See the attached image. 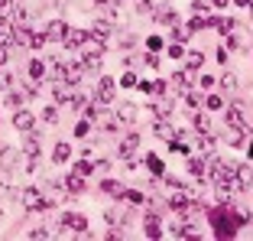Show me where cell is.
I'll return each mask as SVG.
<instances>
[{
	"instance_id": "1",
	"label": "cell",
	"mask_w": 253,
	"mask_h": 241,
	"mask_svg": "<svg viewBox=\"0 0 253 241\" xmlns=\"http://www.w3.org/2000/svg\"><path fill=\"white\" fill-rule=\"evenodd\" d=\"M244 215H237V212H214L211 215V225H214V232L221 235V238H227V235H234L240 225H244Z\"/></svg>"
},
{
	"instance_id": "2",
	"label": "cell",
	"mask_w": 253,
	"mask_h": 241,
	"mask_svg": "<svg viewBox=\"0 0 253 241\" xmlns=\"http://www.w3.org/2000/svg\"><path fill=\"white\" fill-rule=\"evenodd\" d=\"M23 205L33 209V212H39V209H49L52 202H49V196H42L36 186H30V189H23Z\"/></svg>"
},
{
	"instance_id": "3",
	"label": "cell",
	"mask_w": 253,
	"mask_h": 241,
	"mask_svg": "<svg viewBox=\"0 0 253 241\" xmlns=\"http://www.w3.org/2000/svg\"><path fill=\"white\" fill-rule=\"evenodd\" d=\"M227 43H231L234 49H247V46H250V33H247L240 23L227 20Z\"/></svg>"
},
{
	"instance_id": "4",
	"label": "cell",
	"mask_w": 253,
	"mask_h": 241,
	"mask_svg": "<svg viewBox=\"0 0 253 241\" xmlns=\"http://www.w3.org/2000/svg\"><path fill=\"white\" fill-rule=\"evenodd\" d=\"M101 49H104V43L94 36H84V43L78 46V53L84 56V59H101Z\"/></svg>"
},
{
	"instance_id": "5",
	"label": "cell",
	"mask_w": 253,
	"mask_h": 241,
	"mask_svg": "<svg viewBox=\"0 0 253 241\" xmlns=\"http://www.w3.org/2000/svg\"><path fill=\"white\" fill-rule=\"evenodd\" d=\"M114 98V78H101V82H97V91H94V101L97 105H107V101Z\"/></svg>"
},
{
	"instance_id": "6",
	"label": "cell",
	"mask_w": 253,
	"mask_h": 241,
	"mask_svg": "<svg viewBox=\"0 0 253 241\" xmlns=\"http://www.w3.org/2000/svg\"><path fill=\"white\" fill-rule=\"evenodd\" d=\"M234 180H237V186H240V189L253 186V166H250V163H240V166H234Z\"/></svg>"
},
{
	"instance_id": "7",
	"label": "cell",
	"mask_w": 253,
	"mask_h": 241,
	"mask_svg": "<svg viewBox=\"0 0 253 241\" xmlns=\"http://www.w3.org/2000/svg\"><path fill=\"white\" fill-rule=\"evenodd\" d=\"M62 225H65V228H72V232L78 235V232H84V228H88V219H84L82 212H68L65 219H62Z\"/></svg>"
},
{
	"instance_id": "8",
	"label": "cell",
	"mask_w": 253,
	"mask_h": 241,
	"mask_svg": "<svg viewBox=\"0 0 253 241\" xmlns=\"http://www.w3.org/2000/svg\"><path fill=\"white\" fill-rule=\"evenodd\" d=\"M13 124H16V130H23V134H26V130H33V124H36V118H33V114L26 111V108H20V111L13 114Z\"/></svg>"
},
{
	"instance_id": "9",
	"label": "cell",
	"mask_w": 253,
	"mask_h": 241,
	"mask_svg": "<svg viewBox=\"0 0 253 241\" xmlns=\"http://www.w3.org/2000/svg\"><path fill=\"white\" fill-rule=\"evenodd\" d=\"M65 33H68V26L62 20H52L49 26H45V39H52V43H59V39H65Z\"/></svg>"
},
{
	"instance_id": "10",
	"label": "cell",
	"mask_w": 253,
	"mask_h": 241,
	"mask_svg": "<svg viewBox=\"0 0 253 241\" xmlns=\"http://www.w3.org/2000/svg\"><path fill=\"white\" fill-rule=\"evenodd\" d=\"M16 163H20V153H16L13 147H0V166H7V170H16Z\"/></svg>"
},
{
	"instance_id": "11",
	"label": "cell",
	"mask_w": 253,
	"mask_h": 241,
	"mask_svg": "<svg viewBox=\"0 0 253 241\" xmlns=\"http://www.w3.org/2000/svg\"><path fill=\"white\" fill-rule=\"evenodd\" d=\"M153 130H156V137H163V140H172V137H175V127H172L166 118L153 120Z\"/></svg>"
},
{
	"instance_id": "12",
	"label": "cell",
	"mask_w": 253,
	"mask_h": 241,
	"mask_svg": "<svg viewBox=\"0 0 253 241\" xmlns=\"http://www.w3.org/2000/svg\"><path fill=\"white\" fill-rule=\"evenodd\" d=\"M227 124H231L234 130H244V134H247V130H250V124H247V118H244V114H240V111H234V108H231V111H227Z\"/></svg>"
},
{
	"instance_id": "13",
	"label": "cell",
	"mask_w": 253,
	"mask_h": 241,
	"mask_svg": "<svg viewBox=\"0 0 253 241\" xmlns=\"http://www.w3.org/2000/svg\"><path fill=\"white\" fill-rule=\"evenodd\" d=\"M65 189L72 192V196H78V192H84V176H82V173H72V176L65 180Z\"/></svg>"
},
{
	"instance_id": "14",
	"label": "cell",
	"mask_w": 253,
	"mask_h": 241,
	"mask_svg": "<svg viewBox=\"0 0 253 241\" xmlns=\"http://www.w3.org/2000/svg\"><path fill=\"white\" fill-rule=\"evenodd\" d=\"M136 147H140V137H136V134L124 137V140H120V157H126V160H130V153H133Z\"/></svg>"
},
{
	"instance_id": "15",
	"label": "cell",
	"mask_w": 253,
	"mask_h": 241,
	"mask_svg": "<svg viewBox=\"0 0 253 241\" xmlns=\"http://www.w3.org/2000/svg\"><path fill=\"white\" fill-rule=\"evenodd\" d=\"M101 192H107V196H114V199H126V189L120 186V182H101Z\"/></svg>"
},
{
	"instance_id": "16",
	"label": "cell",
	"mask_w": 253,
	"mask_h": 241,
	"mask_svg": "<svg viewBox=\"0 0 253 241\" xmlns=\"http://www.w3.org/2000/svg\"><path fill=\"white\" fill-rule=\"evenodd\" d=\"M84 36H88V33H82V30H68V33H65V39H62V43H65L68 49H78V46L84 43Z\"/></svg>"
},
{
	"instance_id": "17",
	"label": "cell",
	"mask_w": 253,
	"mask_h": 241,
	"mask_svg": "<svg viewBox=\"0 0 253 241\" xmlns=\"http://www.w3.org/2000/svg\"><path fill=\"white\" fill-rule=\"evenodd\" d=\"M163 225H159V215H146V238H159Z\"/></svg>"
},
{
	"instance_id": "18",
	"label": "cell",
	"mask_w": 253,
	"mask_h": 241,
	"mask_svg": "<svg viewBox=\"0 0 253 241\" xmlns=\"http://www.w3.org/2000/svg\"><path fill=\"white\" fill-rule=\"evenodd\" d=\"M146 166H149V173H153V176H163L166 173V163L156 157V153H149V157H146Z\"/></svg>"
},
{
	"instance_id": "19",
	"label": "cell",
	"mask_w": 253,
	"mask_h": 241,
	"mask_svg": "<svg viewBox=\"0 0 253 241\" xmlns=\"http://www.w3.org/2000/svg\"><path fill=\"white\" fill-rule=\"evenodd\" d=\"M140 91H146V95H153V98H159L166 91V82H143L140 85Z\"/></svg>"
},
{
	"instance_id": "20",
	"label": "cell",
	"mask_w": 253,
	"mask_h": 241,
	"mask_svg": "<svg viewBox=\"0 0 253 241\" xmlns=\"http://www.w3.org/2000/svg\"><path fill=\"white\" fill-rule=\"evenodd\" d=\"M16 186V176L13 170H7V166H0V189H13Z\"/></svg>"
},
{
	"instance_id": "21",
	"label": "cell",
	"mask_w": 253,
	"mask_h": 241,
	"mask_svg": "<svg viewBox=\"0 0 253 241\" xmlns=\"http://www.w3.org/2000/svg\"><path fill=\"white\" fill-rule=\"evenodd\" d=\"M68 157H72V147H68V143H55V150H52V160H55V163H65Z\"/></svg>"
},
{
	"instance_id": "22",
	"label": "cell",
	"mask_w": 253,
	"mask_h": 241,
	"mask_svg": "<svg viewBox=\"0 0 253 241\" xmlns=\"http://www.w3.org/2000/svg\"><path fill=\"white\" fill-rule=\"evenodd\" d=\"M13 39V23L7 16H0V43H10Z\"/></svg>"
},
{
	"instance_id": "23",
	"label": "cell",
	"mask_w": 253,
	"mask_h": 241,
	"mask_svg": "<svg viewBox=\"0 0 253 241\" xmlns=\"http://www.w3.org/2000/svg\"><path fill=\"white\" fill-rule=\"evenodd\" d=\"M117 118L124 120V124H133V120H136V108H133V105H120Z\"/></svg>"
},
{
	"instance_id": "24",
	"label": "cell",
	"mask_w": 253,
	"mask_h": 241,
	"mask_svg": "<svg viewBox=\"0 0 253 241\" xmlns=\"http://www.w3.org/2000/svg\"><path fill=\"white\" fill-rule=\"evenodd\" d=\"M91 36H94V39H101V43H107V36H111V23H94Z\"/></svg>"
},
{
	"instance_id": "25",
	"label": "cell",
	"mask_w": 253,
	"mask_h": 241,
	"mask_svg": "<svg viewBox=\"0 0 253 241\" xmlns=\"http://www.w3.org/2000/svg\"><path fill=\"white\" fill-rule=\"evenodd\" d=\"M26 157H30V160H36V157H39V137H36V134L26 137Z\"/></svg>"
},
{
	"instance_id": "26",
	"label": "cell",
	"mask_w": 253,
	"mask_h": 241,
	"mask_svg": "<svg viewBox=\"0 0 253 241\" xmlns=\"http://www.w3.org/2000/svg\"><path fill=\"white\" fill-rule=\"evenodd\" d=\"M188 170H192L195 176H208V166H205V160H198V157L188 160Z\"/></svg>"
},
{
	"instance_id": "27",
	"label": "cell",
	"mask_w": 253,
	"mask_h": 241,
	"mask_svg": "<svg viewBox=\"0 0 253 241\" xmlns=\"http://www.w3.org/2000/svg\"><path fill=\"white\" fill-rule=\"evenodd\" d=\"M195 127H198L201 134H208V130H211V118H208V114H195Z\"/></svg>"
},
{
	"instance_id": "28",
	"label": "cell",
	"mask_w": 253,
	"mask_h": 241,
	"mask_svg": "<svg viewBox=\"0 0 253 241\" xmlns=\"http://www.w3.org/2000/svg\"><path fill=\"white\" fill-rule=\"evenodd\" d=\"M227 143H231L234 150H237V147H244V130H231V134H227Z\"/></svg>"
},
{
	"instance_id": "29",
	"label": "cell",
	"mask_w": 253,
	"mask_h": 241,
	"mask_svg": "<svg viewBox=\"0 0 253 241\" xmlns=\"http://www.w3.org/2000/svg\"><path fill=\"white\" fill-rule=\"evenodd\" d=\"M153 7H156V0H136V13H153Z\"/></svg>"
},
{
	"instance_id": "30",
	"label": "cell",
	"mask_w": 253,
	"mask_h": 241,
	"mask_svg": "<svg viewBox=\"0 0 253 241\" xmlns=\"http://www.w3.org/2000/svg\"><path fill=\"white\" fill-rule=\"evenodd\" d=\"M172 85H175V91H188V78L182 75V72H175V75H172Z\"/></svg>"
},
{
	"instance_id": "31",
	"label": "cell",
	"mask_w": 253,
	"mask_h": 241,
	"mask_svg": "<svg viewBox=\"0 0 253 241\" xmlns=\"http://www.w3.org/2000/svg\"><path fill=\"white\" fill-rule=\"evenodd\" d=\"M91 170H94V163H91V160H78V163H75V173H82V176H88Z\"/></svg>"
},
{
	"instance_id": "32",
	"label": "cell",
	"mask_w": 253,
	"mask_h": 241,
	"mask_svg": "<svg viewBox=\"0 0 253 241\" xmlns=\"http://www.w3.org/2000/svg\"><path fill=\"white\" fill-rule=\"evenodd\" d=\"M201 62H205V56H201V53H188V62H185V65L195 72V68H201Z\"/></svg>"
},
{
	"instance_id": "33",
	"label": "cell",
	"mask_w": 253,
	"mask_h": 241,
	"mask_svg": "<svg viewBox=\"0 0 253 241\" xmlns=\"http://www.w3.org/2000/svg\"><path fill=\"white\" fill-rule=\"evenodd\" d=\"M205 26H208V20H205V16L198 13V16H195L192 23H188V33H198V30H205Z\"/></svg>"
},
{
	"instance_id": "34",
	"label": "cell",
	"mask_w": 253,
	"mask_h": 241,
	"mask_svg": "<svg viewBox=\"0 0 253 241\" xmlns=\"http://www.w3.org/2000/svg\"><path fill=\"white\" fill-rule=\"evenodd\" d=\"M153 111H159V118H169V111H172V101H166V98H159V105L153 108Z\"/></svg>"
},
{
	"instance_id": "35",
	"label": "cell",
	"mask_w": 253,
	"mask_h": 241,
	"mask_svg": "<svg viewBox=\"0 0 253 241\" xmlns=\"http://www.w3.org/2000/svg\"><path fill=\"white\" fill-rule=\"evenodd\" d=\"M42 72H45V65H42L39 59H33V62H30V75H33V78H42Z\"/></svg>"
},
{
	"instance_id": "36",
	"label": "cell",
	"mask_w": 253,
	"mask_h": 241,
	"mask_svg": "<svg viewBox=\"0 0 253 241\" xmlns=\"http://www.w3.org/2000/svg\"><path fill=\"white\" fill-rule=\"evenodd\" d=\"M49 39H45V33H30V46L33 49H39V46H45Z\"/></svg>"
},
{
	"instance_id": "37",
	"label": "cell",
	"mask_w": 253,
	"mask_h": 241,
	"mask_svg": "<svg viewBox=\"0 0 253 241\" xmlns=\"http://www.w3.org/2000/svg\"><path fill=\"white\" fill-rule=\"evenodd\" d=\"M42 118L49 120V124H55V120H59V108H55V105H49V108L42 111Z\"/></svg>"
},
{
	"instance_id": "38",
	"label": "cell",
	"mask_w": 253,
	"mask_h": 241,
	"mask_svg": "<svg viewBox=\"0 0 253 241\" xmlns=\"http://www.w3.org/2000/svg\"><path fill=\"white\" fill-rule=\"evenodd\" d=\"M159 20H163V23H175V10H169V7H163V10H159Z\"/></svg>"
},
{
	"instance_id": "39",
	"label": "cell",
	"mask_w": 253,
	"mask_h": 241,
	"mask_svg": "<svg viewBox=\"0 0 253 241\" xmlns=\"http://www.w3.org/2000/svg\"><path fill=\"white\" fill-rule=\"evenodd\" d=\"M221 85H224L227 91H234V88H237V75H231V72H227V75L221 78Z\"/></svg>"
},
{
	"instance_id": "40",
	"label": "cell",
	"mask_w": 253,
	"mask_h": 241,
	"mask_svg": "<svg viewBox=\"0 0 253 241\" xmlns=\"http://www.w3.org/2000/svg\"><path fill=\"white\" fill-rule=\"evenodd\" d=\"M198 143H201V150H205V153H214V140H211V137H208V134L201 137V140H198Z\"/></svg>"
},
{
	"instance_id": "41",
	"label": "cell",
	"mask_w": 253,
	"mask_h": 241,
	"mask_svg": "<svg viewBox=\"0 0 253 241\" xmlns=\"http://www.w3.org/2000/svg\"><path fill=\"white\" fill-rule=\"evenodd\" d=\"M68 105H72L75 111H78V108H84V95H78V91H75V95H72V101H68Z\"/></svg>"
},
{
	"instance_id": "42",
	"label": "cell",
	"mask_w": 253,
	"mask_h": 241,
	"mask_svg": "<svg viewBox=\"0 0 253 241\" xmlns=\"http://www.w3.org/2000/svg\"><path fill=\"white\" fill-rule=\"evenodd\" d=\"M133 85H136V72H126L124 75V88H133Z\"/></svg>"
},
{
	"instance_id": "43",
	"label": "cell",
	"mask_w": 253,
	"mask_h": 241,
	"mask_svg": "<svg viewBox=\"0 0 253 241\" xmlns=\"http://www.w3.org/2000/svg\"><path fill=\"white\" fill-rule=\"evenodd\" d=\"M149 49H153V53H159V49H163V39H159V36H149Z\"/></svg>"
},
{
	"instance_id": "44",
	"label": "cell",
	"mask_w": 253,
	"mask_h": 241,
	"mask_svg": "<svg viewBox=\"0 0 253 241\" xmlns=\"http://www.w3.org/2000/svg\"><path fill=\"white\" fill-rule=\"evenodd\" d=\"M75 134L84 137V134H88V124H84V120H78V124H75Z\"/></svg>"
},
{
	"instance_id": "45",
	"label": "cell",
	"mask_w": 253,
	"mask_h": 241,
	"mask_svg": "<svg viewBox=\"0 0 253 241\" xmlns=\"http://www.w3.org/2000/svg\"><path fill=\"white\" fill-rule=\"evenodd\" d=\"M126 199H130V202H143V192H133V189H126Z\"/></svg>"
},
{
	"instance_id": "46",
	"label": "cell",
	"mask_w": 253,
	"mask_h": 241,
	"mask_svg": "<svg viewBox=\"0 0 253 241\" xmlns=\"http://www.w3.org/2000/svg\"><path fill=\"white\" fill-rule=\"evenodd\" d=\"M10 82H13V78H10L7 72H0V88H10Z\"/></svg>"
},
{
	"instance_id": "47",
	"label": "cell",
	"mask_w": 253,
	"mask_h": 241,
	"mask_svg": "<svg viewBox=\"0 0 253 241\" xmlns=\"http://www.w3.org/2000/svg\"><path fill=\"white\" fill-rule=\"evenodd\" d=\"M143 65H153V68H156L159 59H156V56H143Z\"/></svg>"
},
{
	"instance_id": "48",
	"label": "cell",
	"mask_w": 253,
	"mask_h": 241,
	"mask_svg": "<svg viewBox=\"0 0 253 241\" xmlns=\"http://www.w3.org/2000/svg\"><path fill=\"white\" fill-rule=\"evenodd\" d=\"M201 88H205V91H208V88H214V78H211V75H205V78H201Z\"/></svg>"
},
{
	"instance_id": "49",
	"label": "cell",
	"mask_w": 253,
	"mask_h": 241,
	"mask_svg": "<svg viewBox=\"0 0 253 241\" xmlns=\"http://www.w3.org/2000/svg\"><path fill=\"white\" fill-rule=\"evenodd\" d=\"M3 62H7V43H0V68H3Z\"/></svg>"
},
{
	"instance_id": "50",
	"label": "cell",
	"mask_w": 253,
	"mask_h": 241,
	"mask_svg": "<svg viewBox=\"0 0 253 241\" xmlns=\"http://www.w3.org/2000/svg\"><path fill=\"white\" fill-rule=\"evenodd\" d=\"M208 108H221V98H217V95H208Z\"/></svg>"
},
{
	"instance_id": "51",
	"label": "cell",
	"mask_w": 253,
	"mask_h": 241,
	"mask_svg": "<svg viewBox=\"0 0 253 241\" xmlns=\"http://www.w3.org/2000/svg\"><path fill=\"white\" fill-rule=\"evenodd\" d=\"M211 3H214V7H227V0H211Z\"/></svg>"
},
{
	"instance_id": "52",
	"label": "cell",
	"mask_w": 253,
	"mask_h": 241,
	"mask_svg": "<svg viewBox=\"0 0 253 241\" xmlns=\"http://www.w3.org/2000/svg\"><path fill=\"white\" fill-rule=\"evenodd\" d=\"M234 3H240V7H250V0H234Z\"/></svg>"
},
{
	"instance_id": "53",
	"label": "cell",
	"mask_w": 253,
	"mask_h": 241,
	"mask_svg": "<svg viewBox=\"0 0 253 241\" xmlns=\"http://www.w3.org/2000/svg\"><path fill=\"white\" fill-rule=\"evenodd\" d=\"M250 157H253V143H250Z\"/></svg>"
},
{
	"instance_id": "54",
	"label": "cell",
	"mask_w": 253,
	"mask_h": 241,
	"mask_svg": "<svg viewBox=\"0 0 253 241\" xmlns=\"http://www.w3.org/2000/svg\"><path fill=\"white\" fill-rule=\"evenodd\" d=\"M250 7H253V0H250Z\"/></svg>"
}]
</instances>
